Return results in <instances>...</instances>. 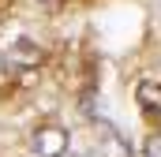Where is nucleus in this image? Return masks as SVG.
Segmentation results:
<instances>
[{"label": "nucleus", "mask_w": 161, "mask_h": 157, "mask_svg": "<svg viewBox=\"0 0 161 157\" xmlns=\"http://www.w3.org/2000/svg\"><path fill=\"white\" fill-rule=\"evenodd\" d=\"M142 157H161V131L146 135V142H142Z\"/></svg>", "instance_id": "obj_5"}, {"label": "nucleus", "mask_w": 161, "mask_h": 157, "mask_svg": "<svg viewBox=\"0 0 161 157\" xmlns=\"http://www.w3.org/2000/svg\"><path fill=\"white\" fill-rule=\"evenodd\" d=\"M0 68H4V56H0Z\"/></svg>", "instance_id": "obj_6"}, {"label": "nucleus", "mask_w": 161, "mask_h": 157, "mask_svg": "<svg viewBox=\"0 0 161 157\" xmlns=\"http://www.w3.org/2000/svg\"><path fill=\"white\" fill-rule=\"evenodd\" d=\"M135 101H139L142 112L161 116V82H158V78H142V82L135 86Z\"/></svg>", "instance_id": "obj_3"}, {"label": "nucleus", "mask_w": 161, "mask_h": 157, "mask_svg": "<svg viewBox=\"0 0 161 157\" xmlns=\"http://www.w3.org/2000/svg\"><path fill=\"white\" fill-rule=\"evenodd\" d=\"M11 60H15V64H26V68H34V64H38L41 60V49L38 45H34V41H15V45H11Z\"/></svg>", "instance_id": "obj_4"}, {"label": "nucleus", "mask_w": 161, "mask_h": 157, "mask_svg": "<svg viewBox=\"0 0 161 157\" xmlns=\"http://www.w3.org/2000/svg\"><path fill=\"white\" fill-rule=\"evenodd\" d=\"M30 146H34L38 157H64L68 154V131L60 123H41L30 135Z\"/></svg>", "instance_id": "obj_1"}, {"label": "nucleus", "mask_w": 161, "mask_h": 157, "mask_svg": "<svg viewBox=\"0 0 161 157\" xmlns=\"http://www.w3.org/2000/svg\"><path fill=\"white\" fill-rule=\"evenodd\" d=\"M94 127H97V150H101V157H135L131 154V142L124 138L109 120H97Z\"/></svg>", "instance_id": "obj_2"}]
</instances>
